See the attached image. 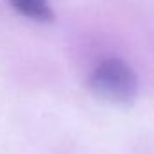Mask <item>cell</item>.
<instances>
[{
    "label": "cell",
    "instance_id": "obj_1",
    "mask_svg": "<svg viewBox=\"0 0 154 154\" xmlns=\"http://www.w3.org/2000/svg\"><path fill=\"white\" fill-rule=\"evenodd\" d=\"M88 88L99 99L111 104H131L138 95L136 72L118 57L100 61L88 77Z\"/></svg>",
    "mask_w": 154,
    "mask_h": 154
},
{
    "label": "cell",
    "instance_id": "obj_2",
    "mask_svg": "<svg viewBox=\"0 0 154 154\" xmlns=\"http://www.w3.org/2000/svg\"><path fill=\"white\" fill-rule=\"evenodd\" d=\"M13 9L20 13L22 16L36 22H52L54 20V9L48 0H9Z\"/></svg>",
    "mask_w": 154,
    "mask_h": 154
}]
</instances>
